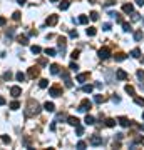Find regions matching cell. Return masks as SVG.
I'll list each match as a JSON object with an SVG mask.
<instances>
[{
  "mask_svg": "<svg viewBox=\"0 0 144 150\" xmlns=\"http://www.w3.org/2000/svg\"><path fill=\"white\" fill-rule=\"evenodd\" d=\"M91 108H92V102L89 99H84L82 102H80V105H79L77 110H79V112H89Z\"/></svg>",
  "mask_w": 144,
  "mask_h": 150,
  "instance_id": "1",
  "label": "cell"
},
{
  "mask_svg": "<svg viewBox=\"0 0 144 150\" xmlns=\"http://www.w3.org/2000/svg\"><path fill=\"white\" fill-rule=\"evenodd\" d=\"M99 57H100L102 60L109 59V57H111V48H109V47H102V48L99 50Z\"/></svg>",
  "mask_w": 144,
  "mask_h": 150,
  "instance_id": "2",
  "label": "cell"
},
{
  "mask_svg": "<svg viewBox=\"0 0 144 150\" xmlns=\"http://www.w3.org/2000/svg\"><path fill=\"white\" fill-rule=\"evenodd\" d=\"M89 143H91V145H94V147L102 145V137H100V135H92L91 140H89Z\"/></svg>",
  "mask_w": 144,
  "mask_h": 150,
  "instance_id": "3",
  "label": "cell"
},
{
  "mask_svg": "<svg viewBox=\"0 0 144 150\" xmlns=\"http://www.w3.org/2000/svg\"><path fill=\"white\" fill-rule=\"evenodd\" d=\"M49 95H52V97H60L62 95V90H60V87H50L49 88Z\"/></svg>",
  "mask_w": 144,
  "mask_h": 150,
  "instance_id": "4",
  "label": "cell"
},
{
  "mask_svg": "<svg viewBox=\"0 0 144 150\" xmlns=\"http://www.w3.org/2000/svg\"><path fill=\"white\" fill-rule=\"evenodd\" d=\"M57 22H59V17H57V15H49V17H47V20H45V24L50 25V27H54Z\"/></svg>",
  "mask_w": 144,
  "mask_h": 150,
  "instance_id": "5",
  "label": "cell"
},
{
  "mask_svg": "<svg viewBox=\"0 0 144 150\" xmlns=\"http://www.w3.org/2000/svg\"><path fill=\"white\" fill-rule=\"evenodd\" d=\"M10 95L15 97V99H17V97H20V95H22V88L17 87V85H15V87H12V88H10Z\"/></svg>",
  "mask_w": 144,
  "mask_h": 150,
  "instance_id": "6",
  "label": "cell"
},
{
  "mask_svg": "<svg viewBox=\"0 0 144 150\" xmlns=\"http://www.w3.org/2000/svg\"><path fill=\"white\" fill-rule=\"evenodd\" d=\"M28 77H30V79L39 77V68H37V67H30V68H28Z\"/></svg>",
  "mask_w": 144,
  "mask_h": 150,
  "instance_id": "7",
  "label": "cell"
},
{
  "mask_svg": "<svg viewBox=\"0 0 144 150\" xmlns=\"http://www.w3.org/2000/svg\"><path fill=\"white\" fill-rule=\"evenodd\" d=\"M116 77L119 80H126L127 79V73H126L124 70H122V68H117V72H116Z\"/></svg>",
  "mask_w": 144,
  "mask_h": 150,
  "instance_id": "8",
  "label": "cell"
},
{
  "mask_svg": "<svg viewBox=\"0 0 144 150\" xmlns=\"http://www.w3.org/2000/svg\"><path fill=\"white\" fill-rule=\"evenodd\" d=\"M87 79H89V72H85V73H79V75H77V79H76V80H77L79 83H84Z\"/></svg>",
  "mask_w": 144,
  "mask_h": 150,
  "instance_id": "9",
  "label": "cell"
},
{
  "mask_svg": "<svg viewBox=\"0 0 144 150\" xmlns=\"http://www.w3.org/2000/svg\"><path fill=\"white\" fill-rule=\"evenodd\" d=\"M117 122L121 123V127H129V125H131V122H129L127 117H119V119H117Z\"/></svg>",
  "mask_w": 144,
  "mask_h": 150,
  "instance_id": "10",
  "label": "cell"
},
{
  "mask_svg": "<svg viewBox=\"0 0 144 150\" xmlns=\"http://www.w3.org/2000/svg\"><path fill=\"white\" fill-rule=\"evenodd\" d=\"M65 45H67V40L64 39V37H60L59 39V50L64 53V50H65Z\"/></svg>",
  "mask_w": 144,
  "mask_h": 150,
  "instance_id": "11",
  "label": "cell"
},
{
  "mask_svg": "<svg viewBox=\"0 0 144 150\" xmlns=\"http://www.w3.org/2000/svg\"><path fill=\"white\" fill-rule=\"evenodd\" d=\"M67 123H69V125H72V127H76V125H79V123H80V120L77 119V117H69Z\"/></svg>",
  "mask_w": 144,
  "mask_h": 150,
  "instance_id": "12",
  "label": "cell"
},
{
  "mask_svg": "<svg viewBox=\"0 0 144 150\" xmlns=\"http://www.w3.org/2000/svg\"><path fill=\"white\" fill-rule=\"evenodd\" d=\"M122 12H124V13H132V12H134V7H132L131 4H124V5H122Z\"/></svg>",
  "mask_w": 144,
  "mask_h": 150,
  "instance_id": "13",
  "label": "cell"
},
{
  "mask_svg": "<svg viewBox=\"0 0 144 150\" xmlns=\"http://www.w3.org/2000/svg\"><path fill=\"white\" fill-rule=\"evenodd\" d=\"M44 108H45L47 112H54V110H55V105H54L52 102H45V103H44Z\"/></svg>",
  "mask_w": 144,
  "mask_h": 150,
  "instance_id": "14",
  "label": "cell"
},
{
  "mask_svg": "<svg viewBox=\"0 0 144 150\" xmlns=\"http://www.w3.org/2000/svg\"><path fill=\"white\" fill-rule=\"evenodd\" d=\"M84 122H85V125H94V123H96V120H94V117H92V115H85Z\"/></svg>",
  "mask_w": 144,
  "mask_h": 150,
  "instance_id": "15",
  "label": "cell"
},
{
  "mask_svg": "<svg viewBox=\"0 0 144 150\" xmlns=\"http://www.w3.org/2000/svg\"><path fill=\"white\" fill-rule=\"evenodd\" d=\"M142 37H144L142 30H137V32H134V40H136V42H141V40H142Z\"/></svg>",
  "mask_w": 144,
  "mask_h": 150,
  "instance_id": "16",
  "label": "cell"
},
{
  "mask_svg": "<svg viewBox=\"0 0 144 150\" xmlns=\"http://www.w3.org/2000/svg\"><path fill=\"white\" fill-rule=\"evenodd\" d=\"M19 44H20V45H28V39H27L25 35H20V37H19Z\"/></svg>",
  "mask_w": 144,
  "mask_h": 150,
  "instance_id": "17",
  "label": "cell"
},
{
  "mask_svg": "<svg viewBox=\"0 0 144 150\" xmlns=\"http://www.w3.org/2000/svg\"><path fill=\"white\" fill-rule=\"evenodd\" d=\"M85 33H87L89 37H94V35H96V33H97V30H96V28H94V27H89L87 30H85Z\"/></svg>",
  "mask_w": 144,
  "mask_h": 150,
  "instance_id": "18",
  "label": "cell"
},
{
  "mask_svg": "<svg viewBox=\"0 0 144 150\" xmlns=\"http://www.w3.org/2000/svg\"><path fill=\"white\" fill-rule=\"evenodd\" d=\"M39 87H40V88H47V87H49V80H47V79H42V80L39 82Z\"/></svg>",
  "mask_w": 144,
  "mask_h": 150,
  "instance_id": "19",
  "label": "cell"
},
{
  "mask_svg": "<svg viewBox=\"0 0 144 150\" xmlns=\"http://www.w3.org/2000/svg\"><path fill=\"white\" fill-rule=\"evenodd\" d=\"M131 57H134V59H139V57H141V50H139V48H134V50L131 52Z\"/></svg>",
  "mask_w": 144,
  "mask_h": 150,
  "instance_id": "20",
  "label": "cell"
},
{
  "mask_svg": "<svg viewBox=\"0 0 144 150\" xmlns=\"http://www.w3.org/2000/svg\"><path fill=\"white\" fill-rule=\"evenodd\" d=\"M59 65H57V63H52V65H50V72H52V73L54 75H55V73H59Z\"/></svg>",
  "mask_w": 144,
  "mask_h": 150,
  "instance_id": "21",
  "label": "cell"
},
{
  "mask_svg": "<svg viewBox=\"0 0 144 150\" xmlns=\"http://www.w3.org/2000/svg\"><path fill=\"white\" fill-rule=\"evenodd\" d=\"M92 90H94V85H84L82 87V92H85V93H91Z\"/></svg>",
  "mask_w": 144,
  "mask_h": 150,
  "instance_id": "22",
  "label": "cell"
},
{
  "mask_svg": "<svg viewBox=\"0 0 144 150\" xmlns=\"http://www.w3.org/2000/svg\"><path fill=\"white\" fill-rule=\"evenodd\" d=\"M30 50H32V53H35V55H37V53H40V52H42V48H40L39 45H32V47H30Z\"/></svg>",
  "mask_w": 144,
  "mask_h": 150,
  "instance_id": "23",
  "label": "cell"
},
{
  "mask_svg": "<svg viewBox=\"0 0 144 150\" xmlns=\"http://www.w3.org/2000/svg\"><path fill=\"white\" fill-rule=\"evenodd\" d=\"M124 90L127 92L129 95H134V92H136V90H134V87H132V85H126V87H124Z\"/></svg>",
  "mask_w": 144,
  "mask_h": 150,
  "instance_id": "24",
  "label": "cell"
},
{
  "mask_svg": "<svg viewBox=\"0 0 144 150\" xmlns=\"http://www.w3.org/2000/svg\"><path fill=\"white\" fill-rule=\"evenodd\" d=\"M15 79L19 80V82H24V80H25V73H22V72H17Z\"/></svg>",
  "mask_w": 144,
  "mask_h": 150,
  "instance_id": "25",
  "label": "cell"
},
{
  "mask_svg": "<svg viewBox=\"0 0 144 150\" xmlns=\"http://www.w3.org/2000/svg\"><path fill=\"white\" fill-rule=\"evenodd\" d=\"M89 22V17L87 15H80L79 17V24H87Z\"/></svg>",
  "mask_w": 144,
  "mask_h": 150,
  "instance_id": "26",
  "label": "cell"
},
{
  "mask_svg": "<svg viewBox=\"0 0 144 150\" xmlns=\"http://www.w3.org/2000/svg\"><path fill=\"white\" fill-rule=\"evenodd\" d=\"M134 102H136V105L144 107V99H141V97H136V99H134Z\"/></svg>",
  "mask_w": 144,
  "mask_h": 150,
  "instance_id": "27",
  "label": "cell"
},
{
  "mask_svg": "<svg viewBox=\"0 0 144 150\" xmlns=\"http://www.w3.org/2000/svg\"><path fill=\"white\" fill-rule=\"evenodd\" d=\"M59 8H60V10H67V8H69V2H67V0H64V2L59 5Z\"/></svg>",
  "mask_w": 144,
  "mask_h": 150,
  "instance_id": "28",
  "label": "cell"
},
{
  "mask_svg": "<svg viewBox=\"0 0 144 150\" xmlns=\"http://www.w3.org/2000/svg\"><path fill=\"white\" fill-rule=\"evenodd\" d=\"M10 108H12V110H17V108H20V103L17 102V100H13V102L10 103Z\"/></svg>",
  "mask_w": 144,
  "mask_h": 150,
  "instance_id": "29",
  "label": "cell"
},
{
  "mask_svg": "<svg viewBox=\"0 0 144 150\" xmlns=\"http://www.w3.org/2000/svg\"><path fill=\"white\" fill-rule=\"evenodd\" d=\"M45 53H47L49 57H54L55 55V48H45Z\"/></svg>",
  "mask_w": 144,
  "mask_h": 150,
  "instance_id": "30",
  "label": "cell"
},
{
  "mask_svg": "<svg viewBox=\"0 0 144 150\" xmlns=\"http://www.w3.org/2000/svg\"><path fill=\"white\" fill-rule=\"evenodd\" d=\"M10 79H12V72L8 70V72H5V73H4V80H5V82H8Z\"/></svg>",
  "mask_w": 144,
  "mask_h": 150,
  "instance_id": "31",
  "label": "cell"
},
{
  "mask_svg": "<svg viewBox=\"0 0 144 150\" xmlns=\"http://www.w3.org/2000/svg\"><path fill=\"white\" fill-rule=\"evenodd\" d=\"M94 102L96 103H102L104 102V97H102V95H96V97H94Z\"/></svg>",
  "mask_w": 144,
  "mask_h": 150,
  "instance_id": "32",
  "label": "cell"
},
{
  "mask_svg": "<svg viewBox=\"0 0 144 150\" xmlns=\"http://www.w3.org/2000/svg\"><path fill=\"white\" fill-rule=\"evenodd\" d=\"M124 59H126L124 53H121V52H119V53H116V60H117V62H122Z\"/></svg>",
  "mask_w": 144,
  "mask_h": 150,
  "instance_id": "33",
  "label": "cell"
},
{
  "mask_svg": "<svg viewBox=\"0 0 144 150\" xmlns=\"http://www.w3.org/2000/svg\"><path fill=\"white\" fill-rule=\"evenodd\" d=\"M106 125H107V127H114V125H116V120H114V119H107V120H106Z\"/></svg>",
  "mask_w": 144,
  "mask_h": 150,
  "instance_id": "34",
  "label": "cell"
},
{
  "mask_svg": "<svg viewBox=\"0 0 144 150\" xmlns=\"http://www.w3.org/2000/svg\"><path fill=\"white\" fill-rule=\"evenodd\" d=\"M79 53H80V52H79V50H74V52H72V53H70V57H72V60H77V59H79Z\"/></svg>",
  "mask_w": 144,
  "mask_h": 150,
  "instance_id": "35",
  "label": "cell"
},
{
  "mask_svg": "<svg viewBox=\"0 0 144 150\" xmlns=\"http://www.w3.org/2000/svg\"><path fill=\"white\" fill-rule=\"evenodd\" d=\"M122 30H124V32H131L132 28H131V25H129V24H124V22H122Z\"/></svg>",
  "mask_w": 144,
  "mask_h": 150,
  "instance_id": "36",
  "label": "cell"
},
{
  "mask_svg": "<svg viewBox=\"0 0 144 150\" xmlns=\"http://www.w3.org/2000/svg\"><path fill=\"white\" fill-rule=\"evenodd\" d=\"M20 15H22V13H20V12H13V15H12V18H13V20H15V22H19V20H20Z\"/></svg>",
  "mask_w": 144,
  "mask_h": 150,
  "instance_id": "37",
  "label": "cell"
},
{
  "mask_svg": "<svg viewBox=\"0 0 144 150\" xmlns=\"http://www.w3.org/2000/svg\"><path fill=\"white\" fill-rule=\"evenodd\" d=\"M137 79H139L141 82H144V72L142 70H137Z\"/></svg>",
  "mask_w": 144,
  "mask_h": 150,
  "instance_id": "38",
  "label": "cell"
},
{
  "mask_svg": "<svg viewBox=\"0 0 144 150\" xmlns=\"http://www.w3.org/2000/svg\"><path fill=\"white\" fill-rule=\"evenodd\" d=\"M2 142L4 143H10V137H8V135H2Z\"/></svg>",
  "mask_w": 144,
  "mask_h": 150,
  "instance_id": "39",
  "label": "cell"
},
{
  "mask_svg": "<svg viewBox=\"0 0 144 150\" xmlns=\"http://www.w3.org/2000/svg\"><path fill=\"white\" fill-rule=\"evenodd\" d=\"M91 18L94 20V22H96V20H99V13H97V12H92V13H91Z\"/></svg>",
  "mask_w": 144,
  "mask_h": 150,
  "instance_id": "40",
  "label": "cell"
},
{
  "mask_svg": "<svg viewBox=\"0 0 144 150\" xmlns=\"http://www.w3.org/2000/svg\"><path fill=\"white\" fill-rule=\"evenodd\" d=\"M76 130H77V135H82L84 128H82V127H80V123H79V125H76Z\"/></svg>",
  "mask_w": 144,
  "mask_h": 150,
  "instance_id": "41",
  "label": "cell"
},
{
  "mask_svg": "<svg viewBox=\"0 0 144 150\" xmlns=\"http://www.w3.org/2000/svg\"><path fill=\"white\" fill-rule=\"evenodd\" d=\"M60 77H62V79H64V80H70V79H69V72H62V73H60Z\"/></svg>",
  "mask_w": 144,
  "mask_h": 150,
  "instance_id": "42",
  "label": "cell"
},
{
  "mask_svg": "<svg viewBox=\"0 0 144 150\" xmlns=\"http://www.w3.org/2000/svg\"><path fill=\"white\" fill-rule=\"evenodd\" d=\"M69 68H70V70H74V72H77V68H79V67H77V63H74V62H72L70 65H69Z\"/></svg>",
  "mask_w": 144,
  "mask_h": 150,
  "instance_id": "43",
  "label": "cell"
},
{
  "mask_svg": "<svg viewBox=\"0 0 144 150\" xmlns=\"http://www.w3.org/2000/svg\"><path fill=\"white\" fill-rule=\"evenodd\" d=\"M77 148H79V150H84L85 148V142H79V143H77Z\"/></svg>",
  "mask_w": 144,
  "mask_h": 150,
  "instance_id": "44",
  "label": "cell"
},
{
  "mask_svg": "<svg viewBox=\"0 0 144 150\" xmlns=\"http://www.w3.org/2000/svg\"><path fill=\"white\" fill-rule=\"evenodd\" d=\"M5 24H7V18H5V17H0V27H4Z\"/></svg>",
  "mask_w": 144,
  "mask_h": 150,
  "instance_id": "45",
  "label": "cell"
},
{
  "mask_svg": "<svg viewBox=\"0 0 144 150\" xmlns=\"http://www.w3.org/2000/svg\"><path fill=\"white\" fill-rule=\"evenodd\" d=\"M69 35L72 37V39H77V30H70V33Z\"/></svg>",
  "mask_w": 144,
  "mask_h": 150,
  "instance_id": "46",
  "label": "cell"
},
{
  "mask_svg": "<svg viewBox=\"0 0 144 150\" xmlns=\"http://www.w3.org/2000/svg\"><path fill=\"white\" fill-rule=\"evenodd\" d=\"M112 102H114V103H119V102H121V99H119V97H116V95H114V97H112Z\"/></svg>",
  "mask_w": 144,
  "mask_h": 150,
  "instance_id": "47",
  "label": "cell"
},
{
  "mask_svg": "<svg viewBox=\"0 0 144 150\" xmlns=\"http://www.w3.org/2000/svg\"><path fill=\"white\" fill-rule=\"evenodd\" d=\"M102 30H111V24H104V27H102Z\"/></svg>",
  "mask_w": 144,
  "mask_h": 150,
  "instance_id": "48",
  "label": "cell"
},
{
  "mask_svg": "<svg viewBox=\"0 0 144 150\" xmlns=\"http://www.w3.org/2000/svg\"><path fill=\"white\" fill-rule=\"evenodd\" d=\"M114 4H116L114 0H107V2H106V5H114Z\"/></svg>",
  "mask_w": 144,
  "mask_h": 150,
  "instance_id": "49",
  "label": "cell"
},
{
  "mask_svg": "<svg viewBox=\"0 0 144 150\" xmlns=\"http://www.w3.org/2000/svg\"><path fill=\"white\" fill-rule=\"evenodd\" d=\"M25 2H27V0H17V4H19V5H24Z\"/></svg>",
  "mask_w": 144,
  "mask_h": 150,
  "instance_id": "50",
  "label": "cell"
},
{
  "mask_svg": "<svg viewBox=\"0 0 144 150\" xmlns=\"http://www.w3.org/2000/svg\"><path fill=\"white\" fill-rule=\"evenodd\" d=\"M0 105H5V99L4 97H0Z\"/></svg>",
  "mask_w": 144,
  "mask_h": 150,
  "instance_id": "51",
  "label": "cell"
},
{
  "mask_svg": "<svg viewBox=\"0 0 144 150\" xmlns=\"http://www.w3.org/2000/svg\"><path fill=\"white\" fill-rule=\"evenodd\" d=\"M136 4L137 5H144V0H136Z\"/></svg>",
  "mask_w": 144,
  "mask_h": 150,
  "instance_id": "52",
  "label": "cell"
},
{
  "mask_svg": "<svg viewBox=\"0 0 144 150\" xmlns=\"http://www.w3.org/2000/svg\"><path fill=\"white\" fill-rule=\"evenodd\" d=\"M89 2H91V4H94V0H89Z\"/></svg>",
  "mask_w": 144,
  "mask_h": 150,
  "instance_id": "53",
  "label": "cell"
},
{
  "mask_svg": "<svg viewBox=\"0 0 144 150\" xmlns=\"http://www.w3.org/2000/svg\"><path fill=\"white\" fill-rule=\"evenodd\" d=\"M142 120H144V112H142Z\"/></svg>",
  "mask_w": 144,
  "mask_h": 150,
  "instance_id": "54",
  "label": "cell"
},
{
  "mask_svg": "<svg viewBox=\"0 0 144 150\" xmlns=\"http://www.w3.org/2000/svg\"><path fill=\"white\" fill-rule=\"evenodd\" d=\"M50 2H57V0H50Z\"/></svg>",
  "mask_w": 144,
  "mask_h": 150,
  "instance_id": "55",
  "label": "cell"
},
{
  "mask_svg": "<svg viewBox=\"0 0 144 150\" xmlns=\"http://www.w3.org/2000/svg\"><path fill=\"white\" fill-rule=\"evenodd\" d=\"M142 63H144V57H142Z\"/></svg>",
  "mask_w": 144,
  "mask_h": 150,
  "instance_id": "56",
  "label": "cell"
}]
</instances>
